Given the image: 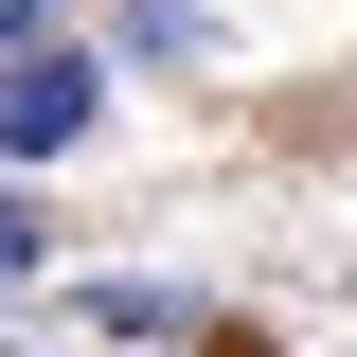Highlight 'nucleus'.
Segmentation results:
<instances>
[{
  "mask_svg": "<svg viewBox=\"0 0 357 357\" xmlns=\"http://www.w3.org/2000/svg\"><path fill=\"white\" fill-rule=\"evenodd\" d=\"M89 107H107V72H89V54H0V161L89 143Z\"/></svg>",
  "mask_w": 357,
  "mask_h": 357,
  "instance_id": "obj_1",
  "label": "nucleus"
},
{
  "mask_svg": "<svg viewBox=\"0 0 357 357\" xmlns=\"http://www.w3.org/2000/svg\"><path fill=\"white\" fill-rule=\"evenodd\" d=\"M107 54H126V72H178V54H215V18H178V0H126V18H107Z\"/></svg>",
  "mask_w": 357,
  "mask_h": 357,
  "instance_id": "obj_2",
  "label": "nucleus"
},
{
  "mask_svg": "<svg viewBox=\"0 0 357 357\" xmlns=\"http://www.w3.org/2000/svg\"><path fill=\"white\" fill-rule=\"evenodd\" d=\"M0 286H36V215H18V197H0Z\"/></svg>",
  "mask_w": 357,
  "mask_h": 357,
  "instance_id": "obj_3",
  "label": "nucleus"
},
{
  "mask_svg": "<svg viewBox=\"0 0 357 357\" xmlns=\"http://www.w3.org/2000/svg\"><path fill=\"white\" fill-rule=\"evenodd\" d=\"M18 18H54V0H0V36H18Z\"/></svg>",
  "mask_w": 357,
  "mask_h": 357,
  "instance_id": "obj_4",
  "label": "nucleus"
}]
</instances>
